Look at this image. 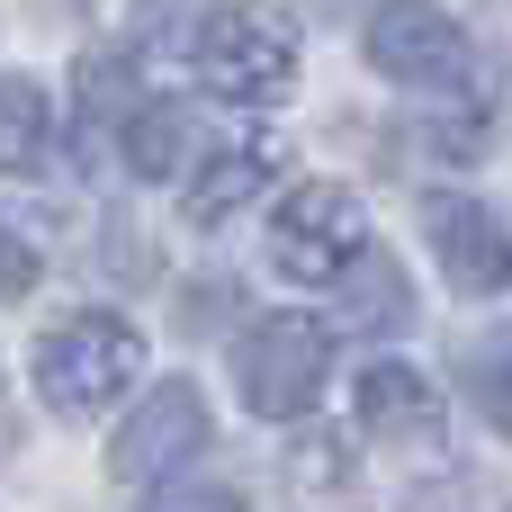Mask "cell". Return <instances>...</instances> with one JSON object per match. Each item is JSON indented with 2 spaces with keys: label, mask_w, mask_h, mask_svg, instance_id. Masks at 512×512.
Listing matches in <instances>:
<instances>
[{
  "label": "cell",
  "mask_w": 512,
  "mask_h": 512,
  "mask_svg": "<svg viewBox=\"0 0 512 512\" xmlns=\"http://www.w3.org/2000/svg\"><path fill=\"white\" fill-rule=\"evenodd\" d=\"M144 99H135V63L126 54H81V117L90 126H126Z\"/></svg>",
  "instance_id": "cell-12"
},
{
  "label": "cell",
  "mask_w": 512,
  "mask_h": 512,
  "mask_svg": "<svg viewBox=\"0 0 512 512\" xmlns=\"http://www.w3.org/2000/svg\"><path fill=\"white\" fill-rule=\"evenodd\" d=\"M369 63L405 90H459L468 81V27L432 0H387L369 18Z\"/></svg>",
  "instance_id": "cell-4"
},
{
  "label": "cell",
  "mask_w": 512,
  "mask_h": 512,
  "mask_svg": "<svg viewBox=\"0 0 512 512\" xmlns=\"http://www.w3.org/2000/svg\"><path fill=\"white\" fill-rule=\"evenodd\" d=\"M234 378H243L252 414L297 423V414L324 396V378H333V333H324L315 315H261V324L243 333V351H234Z\"/></svg>",
  "instance_id": "cell-3"
},
{
  "label": "cell",
  "mask_w": 512,
  "mask_h": 512,
  "mask_svg": "<svg viewBox=\"0 0 512 512\" xmlns=\"http://www.w3.org/2000/svg\"><path fill=\"white\" fill-rule=\"evenodd\" d=\"M270 252H279V270H288V279H306V288L351 279V261L369 252V216H360V198H351V189H297V198L279 207Z\"/></svg>",
  "instance_id": "cell-5"
},
{
  "label": "cell",
  "mask_w": 512,
  "mask_h": 512,
  "mask_svg": "<svg viewBox=\"0 0 512 512\" xmlns=\"http://www.w3.org/2000/svg\"><path fill=\"white\" fill-rule=\"evenodd\" d=\"M468 387H477V405L495 414V432H512V342H486V351L468 360Z\"/></svg>",
  "instance_id": "cell-14"
},
{
  "label": "cell",
  "mask_w": 512,
  "mask_h": 512,
  "mask_svg": "<svg viewBox=\"0 0 512 512\" xmlns=\"http://www.w3.org/2000/svg\"><path fill=\"white\" fill-rule=\"evenodd\" d=\"M180 153H189V117H180V108H162V99H144V108L126 117V162H135L144 180H171V171H180Z\"/></svg>",
  "instance_id": "cell-11"
},
{
  "label": "cell",
  "mask_w": 512,
  "mask_h": 512,
  "mask_svg": "<svg viewBox=\"0 0 512 512\" xmlns=\"http://www.w3.org/2000/svg\"><path fill=\"white\" fill-rule=\"evenodd\" d=\"M135 369H144V333L117 324V315H63V324L45 333V351H36V387H45L54 414H99V405H117V396L135 387Z\"/></svg>",
  "instance_id": "cell-1"
},
{
  "label": "cell",
  "mask_w": 512,
  "mask_h": 512,
  "mask_svg": "<svg viewBox=\"0 0 512 512\" xmlns=\"http://www.w3.org/2000/svg\"><path fill=\"white\" fill-rule=\"evenodd\" d=\"M207 450V396L198 387H153L135 414H126V432L108 441V468L117 477H171L180 459H198Z\"/></svg>",
  "instance_id": "cell-6"
},
{
  "label": "cell",
  "mask_w": 512,
  "mask_h": 512,
  "mask_svg": "<svg viewBox=\"0 0 512 512\" xmlns=\"http://www.w3.org/2000/svg\"><path fill=\"white\" fill-rule=\"evenodd\" d=\"M432 252H441V270L468 288V297H504L512 288V234L504 216L486 207V198H432Z\"/></svg>",
  "instance_id": "cell-7"
},
{
  "label": "cell",
  "mask_w": 512,
  "mask_h": 512,
  "mask_svg": "<svg viewBox=\"0 0 512 512\" xmlns=\"http://www.w3.org/2000/svg\"><path fill=\"white\" fill-rule=\"evenodd\" d=\"M45 135H54L45 90H36V81H18V72H0V171H27V162L45 153Z\"/></svg>",
  "instance_id": "cell-10"
},
{
  "label": "cell",
  "mask_w": 512,
  "mask_h": 512,
  "mask_svg": "<svg viewBox=\"0 0 512 512\" xmlns=\"http://www.w3.org/2000/svg\"><path fill=\"white\" fill-rule=\"evenodd\" d=\"M360 432H369V441H396V450H432V441H441V405H432L423 369L378 360V369L360 378Z\"/></svg>",
  "instance_id": "cell-8"
},
{
  "label": "cell",
  "mask_w": 512,
  "mask_h": 512,
  "mask_svg": "<svg viewBox=\"0 0 512 512\" xmlns=\"http://www.w3.org/2000/svg\"><path fill=\"white\" fill-rule=\"evenodd\" d=\"M198 81L225 108H270L297 81V27L279 9H216L198 27Z\"/></svg>",
  "instance_id": "cell-2"
},
{
  "label": "cell",
  "mask_w": 512,
  "mask_h": 512,
  "mask_svg": "<svg viewBox=\"0 0 512 512\" xmlns=\"http://www.w3.org/2000/svg\"><path fill=\"white\" fill-rule=\"evenodd\" d=\"M342 288H351V315H360V324H405V315H414L405 270H396V261H378V252H360Z\"/></svg>",
  "instance_id": "cell-13"
},
{
  "label": "cell",
  "mask_w": 512,
  "mask_h": 512,
  "mask_svg": "<svg viewBox=\"0 0 512 512\" xmlns=\"http://www.w3.org/2000/svg\"><path fill=\"white\" fill-rule=\"evenodd\" d=\"M144 512H243V495L216 486V477H180V486H162Z\"/></svg>",
  "instance_id": "cell-15"
},
{
  "label": "cell",
  "mask_w": 512,
  "mask_h": 512,
  "mask_svg": "<svg viewBox=\"0 0 512 512\" xmlns=\"http://www.w3.org/2000/svg\"><path fill=\"white\" fill-rule=\"evenodd\" d=\"M27 288H36V252L18 234H0V297H27Z\"/></svg>",
  "instance_id": "cell-16"
},
{
  "label": "cell",
  "mask_w": 512,
  "mask_h": 512,
  "mask_svg": "<svg viewBox=\"0 0 512 512\" xmlns=\"http://www.w3.org/2000/svg\"><path fill=\"white\" fill-rule=\"evenodd\" d=\"M270 180H279V144H234V153H216V162L198 171L189 216H198V225H225V216H243L252 189H270Z\"/></svg>",
  "instance_id": "cell-9"
}]
</instances>
